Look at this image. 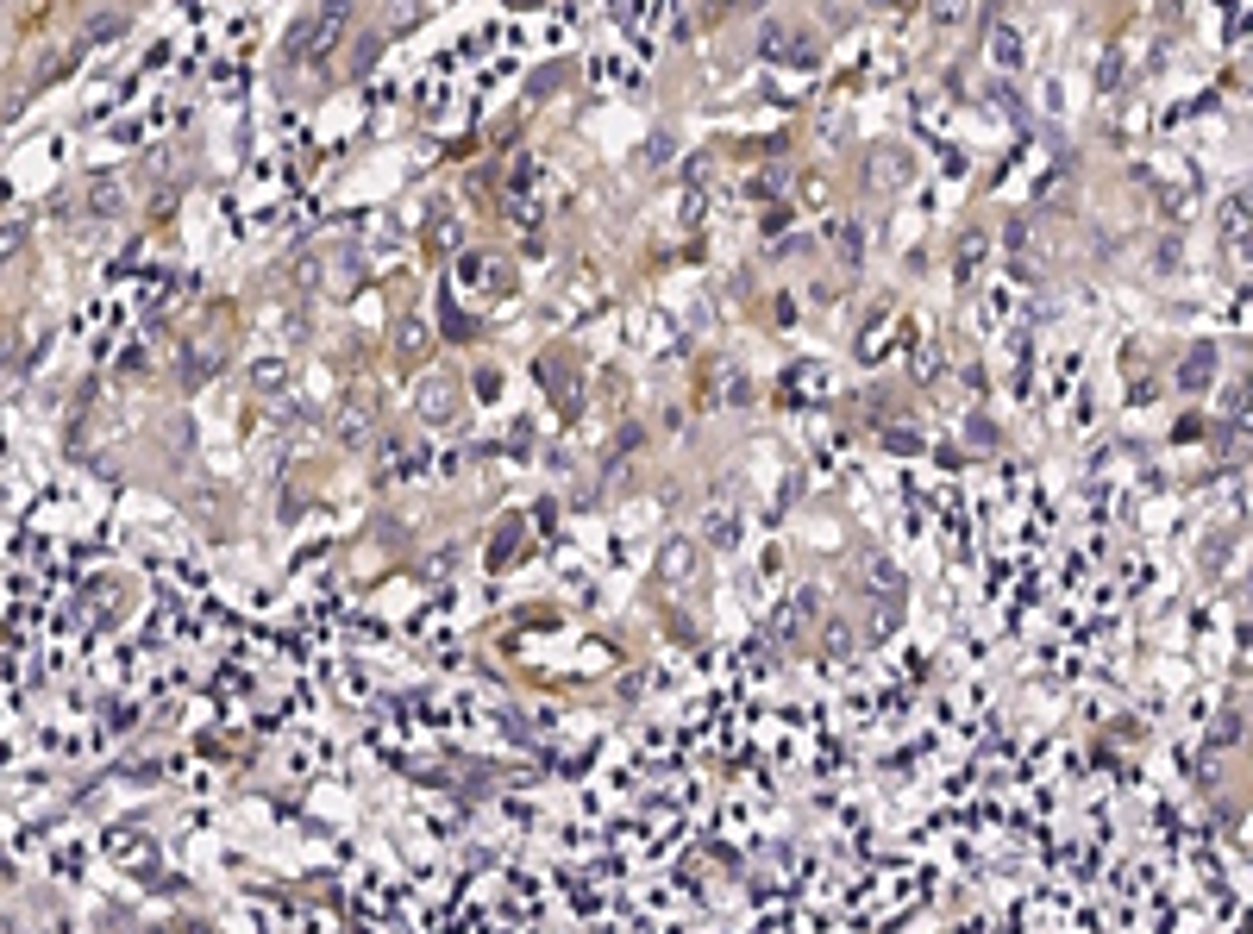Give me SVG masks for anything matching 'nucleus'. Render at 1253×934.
<instances>
[{"label":"nucleus","mask_w":1253,"mask_h":934,"mask_svg":"<svg viewBox=\"0 0 1253 934\" xmlns=\"http://www.w3.org/2000/svg\"><path fill=\"white\" fill-rule=\"evenodd\" d=\"M88 195H94V207H101V214H107V207H120V189H113V182H94Z\"/></svg>","instance_id":"f257e3e1"},{"label":"nucleus","mask_w":1253,"mask_h":934,"mask_svg":"<svg viewBox=\"0 0 1253 934\" xmlns=\"http://www.w3.org/2000/svg\"><path fill=\"white\" fill-rule=\"evenodd\" d=\"M934 13L940 19H959V0H934Z\"/></svg>","instance_id":"f03ea898"}]
</instances>
